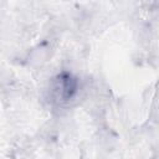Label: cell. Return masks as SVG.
Returning <instances> with one entry per match:
<instances>
[{"label": "cell", "mask_w": 159, "mask_h": 159, "mask_svg": "<svg viewBox=\"0 0 159 159\" xmlns=\"http://www.w3.org/2000/svg\"><path fill=\"white\" fill-rule=\"evenodd\" d=\"M77 86V81L71 75H61L53 81L52 97L56 101H67L76 94Z\"/></svg>", "instance_id": "6da1fadb"}]
</instances>
